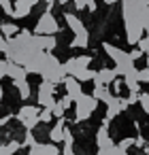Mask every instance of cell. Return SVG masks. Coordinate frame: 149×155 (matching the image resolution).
Masks as SVG:
<instances>
[{
	"label": "cell",
	"mask_w": 149,
	"mask_h": 155,
	"mask_svg": "<svg viewBox=\"0 0 149 155\" xmlns=\"http://www.w3.org/2000/svg\"><path fill=\"white\" fill-rule=\"evenodd\" d=\"M77 121H87L90 117H92V113L98 108V100L94 98V96H85V94H81L77 100Z\"/></svg>",
	"instance_id": "3"
},
{
	"label": "cell",
	"mask_w": 149,
	"mask_h": 155,
	"mask_svg": "<svg viewBox=\"0 0 149 155\" xmlns=\"http://www.w3.org/2000/svg\"><path fill=\"white\" fill-rule=\"evenodd\" d=\"M138 21H141L143 30H149V7H147V9H143V13L138 15Z\"/></svg>",
	"instance_id": "24"
},
{
	"label": "cell",
	"mask_w": 149,
	"mask_h": 155,
	"mask_svg": "<svg viewBox=\"0 0 149 155\" xmlns=\"http://www.w3.org/2000/svg\"><path fill=\"white\" fill-rule=\"evenodd\" d=\"M41 74H43V79L45 81H49V83H60L62 79H64V70H62V64L58 62V58L56 55H51V53H45V62H43V70H41Z\"/></svg>",
	"instance_id": "2"
},
{
	"label": "cell",
	"mask_w": 149,
	"mask_h": 155,
	"mask_svg": "<svg viewBox=\"0 0 149 155\" xmlns=\"http://www.w3.org/2000/svg\"><path fill=\"white\" fill-rule=\"evenodd\" d=\"M58 2H60V5H68V0H58Z\"/></svg>",
	"instance_id": "46"
},
{
	"label": "cell",
	"mask_w": 149,
	"mask_h": 155,
	"mask_svg": "<svg viewBox=\"0 0 149 155\" xmlns=\"http://www.w3.org/2000/svg\"><path fill=\"white\" fill-rule=\"evenodd\" d=\"M134 77H136V81H138V83H149V68L136 70V72H134Z\"/></svg>",
	"instance_id": "23"
},
{
	"label": "cell",
	"mask_w": 149,
	"mask_h": 155,
	"mask_svg": "<svg viewBox=\"0 0 149 155\" xmlns=\"http://www.w3.org/2000/svg\"><path fill=\"white\" fill-rule=\"evenodd\" d=\"M15 87L19 89V96H22L24 100L30 98V85L26 83V79H24V81H15Z\"/></svg>",
	"instance_id": "21"
},
{
	"label": "cell",
	"mask_w": 149,
	"mask_h": 155,
	"mask_svg": "<svg viewBox=\"0 0 149 155\" xmlns=\"http://www.w3.org/2000/svg\"><path fill=\"white\" fill-rule=\"evenodd\" d=\"M134 140H136V138H124V140H121L117 147H121V149H128V147H132V144H134Z\"/></svg>",
	"instance_id": "39"
},
{
	"label": "cell",
	"mask_w": 149,
	"mask_h": 155,
	"mask_svg": "<svg viewBox=\"0 0 149 155\" xmlns=\"http://www.w3.org/2000/svg\"><path fill=\"white\" fill-rule=\"evenodd\" d=\"M115 79H117L115 68H102V70H96V74H94L92 81H94L96 85H111Z\"/></svg>",
	"instance_id": "11"
},
{
	"label": "cell",
	"mask_w": 149,
	"mask_h": 155,
	"mask_svg": "<svg viewBox=\"0 0 149 155\" xmlns=\"http://www.w3.org/2000/svg\"><path fill=\"white\" fill-rule=\"evenodd\" d=\"M24 144H26V147H34V144H36V140H34V136H32L30 130L26 132V140H24Z\"/></svg>",
	"instance_id": "34"
},
{
	"label": "cell",
	"mask_w": 149,
	"mask_h": 155,
	"mask_svg": "<svg viewBox=\"0 0 149 155\" xmlns=\"http://www.w3.org/2000/svg\"><path fill=\"white\" fill-rule=\"evenodd\" d=\"M64 127H66V119H58V123H56V127L49 132V136H51V140L53 142H60L62 138H64Z\"/></svg>",
	"instance_id": "16"
},
{
	"label": "cell",
	"mask_w": 149,
	"mask_h": 155,
	"mask_svg": "<svg viewBox=\"0 0 149 155\" xmlns=\"http://www.w3.org/2000/svg\"><path fill=\"white\" fill-rule=\"evenodd\" d=\"M124 26H126V38H128V43L130 45H136L141 38H143V26H141V21H138V17H134V19H124Z\"/></svg>",
	"instance_id": "6"
},
{
	"label": "cell",
	"mask_w": 149,
	"mask_h": 155,
	"mask_svg": "<svg viewBox=\"0 0 149 155\" xmlns=\"http://www.w3.org/2000/svg\"><path fill=\"white\" fill-rule=\"evenodd\" d=\"M39 113H41V110H39L36 106H30V104H28V106H24V108L17 113V119H19V121H26V119L39 117Z\"/></svg>",
	"instance_id": "18"
},
{
	"label": "cell",
	"mask_w": 149,
	"mask_h": 155,
	"mask_svg": "<svg viewBox=\"0 0 149 155\" xmlns=\"http://www.w3.org/2000/svg\"><path fill=\"white\" fill-rule=\"evenodd\" d=\"M41 149H43L45 155H60V149H58L56 142H51V144H41Z\"/></svg>",
	"instance_id": "22"
},
{
	"label": "cell",
	"mask_w": 149,
	"mask_h": 155,
	"mask_svg": "<svg viewBox=\"0 0 149 155\" xmlns=\"http://www.w3.org/2000/svg\"><path fill=\"white\" fill-rule=\"evenodd\" d=\"M7 121H9V117H2V119H0V127H2V125H5Z\"/></svg>",
	"instance_id": "44"
},
{
	"label": "cell",
	"mask_w": 149,
	"mask_h": 155,
	"mask_svg": "<svg viewBox=\"0 0 149 155\" xmlns=\"http://www.w3.org/2000/svg\"><path fill=\"white\" fill-rule=\"evenodd\" d=\"M28 155H45L43 149H41V142H36L34 147H30V153H28Z\"/></svg>",
	"instance_id": "38"
},
{
	"label": "cell",
	"mask_w": 149,
	"mask_h": 155,
	"mask_svg": "<svg viewBox=\"0 0 149 155\" xmlns=\"http://www.w3.org/2000/svg\"><path fill=\"white\" fill-rule=\"evenodd\" d=\"M7 70H9V60H0V79L7 77Z\"/></svg>",
	"instance_id": "33"
},
{
	"label": "cell",
	"mask_w": 149,
	"mask_h": 155,
	"mask_svg": "<svg viewBox=\"0 0 149 155\" xmlns=\"http://www.w3.org/2000/svg\"><path fill=\"white\" fill-rule=\"evenodd\" d=\"M26 68L22 64H15V62H9V70H7V77H11L13 81H24L26 79Z\"/></svg>",
	"instance_id": "13"
},
{
	"label": "cell",
	"mask_w": 149,
	"mask_h": 155,
	"mask_svg": "<svg viewBox=\"0 0 149 155\" xmlns=\"http://www.w3.org/2000/svg\"><path fill=\"white\" fill-rule=\"evenodd\" d=\"M64 81V87H66V96H70L73 100H77L83 91H81V83L75 79V77H66V79H62Z\"/></svg>",
	"instance_id": "12"
},
{
	"label": "cell",
	"mask_w": 149,
	"mask_h": 155,
	"mask_svg": "<svg viewBox=\"0 0 149 155\" xmlns=\"http://www.w3.org/2000/svg\"><path fill=\"white\" fill-rule=\"evenodd\" d=\"M30 11H32V7L26 2V0H17V2H15V7H13V13H11V17L19 19V17H26Z\"/></svg>",
	"instance_id": "15"
},
{
	"label": "cell",
	"mask_w": 149,
	"mask_h": 155,
	"mask_svg": "<svg viewBox=\"0 0 149 155\" xmlns=\"http://www.w3.org/2000/svg\"><path fill=\"white\" fill-rule=\"evenodd\" d=\"M60 102H62V106H64V108H70V106H73V98H70V96H64Z\"/></svg>",
	"instance_id": "40"
},
{
	"label": "cell",
	"mask_w": 149,
	"mask_h": 155,
	"mask_svg": "<svg viewBox=\"0 0 149 155\" xmlns=\"http://www.w3.org/2000/svg\"><path fill=\"white\" fill-rule=\"evenodd\" d=\"M64 155H75V151H73V144H70V142H66V147H64Z\"/></svg>",
	"instance_id": "42"
},
{
	"label": "cell",
	"mask_w": 149,
	"mask_h": 155,
	"mask_svg": "<svg viewBox=\"0 0 149 155\" xmlns=\"http://www.w3.org/2000/svg\"><path fill=\"white\" fill-rule=\"evenodd\" d=\"M75 60H77L79 66H90V64H92V55H79V58H75Z\"/></svg>",
	"instance_id": "31"
},
{
	"label": "cell",
	"mask_w": 149,
	"mask_h": 155,
	"mask_svg": "<svg viewBox=\"0 0 149 155\" xmlns=\"http://www.w3.org/2000/svg\"><path fill=\"white\" fill-rule=\"evenodd\" d=\"M49 110H51V115H53V117H58V119H60V117L64 115V110H66V108L62 106V102H58V100H56V104H53Z\"/></svg>",
	"instance_id": "26"
},
{
	"label": "cell",
	"mask_w": 149,
	"mask_h": 155,
	"mask_svg": "<svg viewBox=\"0 0 149 155\" xmlns=\"http://www.w3.org/2000/svg\"><path fill=\"white\" fill-rule=\"evenodd\" d=\"M64 19H66L68 28L75 32V36H90V34H87V28L83 26V21H81L75 13H66V17H64Z\"/></svg>",
	"instance_id": "10"
},
{
	"label": "cell",
	"mask_w": 149,
	"mask_h": 155,
	"mask_svg": "<svg viewBox=\"0 0 149 155\" xmlns=\"http://www.w3.org/2000/svg\"><path fill=\"white\" fill-rule=\"evenodd\" d=\"M102 49H104L107 55L115 62V72H117V77H124L126 72H130V70L134 68V62L130 60V55H128L126 51H121L119 47H115V45H111V43H104Z\"/></svg>",
	"instance_id": "1"
},
{
	"label": "cell",
	"mask_w": 149,
	"mask_h": 155,
	"mask_svg": "<svg viewBox=\"0 0 149 155\" xmlns=\"http://www.w3.org/2000/svg\"><path fill=\"white\" fill-rule=\"evenodd\" d=\"M87 43H90V36H75L70 47H87Z\"/></svg>",
	"instance_id": "25"
},
{
	"label": "cell",
	"mask_w": 149,
	"mask_h": 155,
	"mask_svg": "<svg viewBox=\"0 0 149 155\" xmlns=\"http://www.w3.org/2000/svg\"><path fill=\"white\" fill-rule=\"evenodd\" d=\"M136 45H138V49H141L143 53H149V30H147V36H143Z\"/></svg>",
	"instance_id": "27"
},
{
	"label": "cell",
	"mask_w": 149,
	"mask_h": 155,
	"mask_svg": "<svg viewBox=\"0 0 149 155\" xmlns=\"http://www.w3.org/2000/svg\"><path fill=\"white\" fill-rule=\"evenodd\" d=\"M32 43L39 51H53L58 45L53 34H32Z\"/></svg>",
	"instance_id": "9"
},
{
	"label": "cell",
	"mask_w": 149,
	"mask_h": 155,
	"mask_svg": "<svg viewBox=\"0 0 149 155\" xmlns=\"http://www.w3.org/2000/svg\"><path fill=\"white\" fill-rule=\"evenodd\" d=\"M0 9H2L7 15L13 13V5H11V0H0Z\"/></svg>",
	"instance_id": "30"
},
{
	"label": "cell",
	"mask_w": 149,
	"mask_h": 155,
	"mask_svg": "<svg viewBox=\"0 0 149 155\" xmlns=\"http://www.w3.org/2000/svg\"><path fill=\"white\" fill-rule=\"evenodd\" d=\"M92 96H94V98H96L98 102H109V100L113 98V96H111V91H109V89H107L104 85H96V87H94V94H92Z\"/></svg>",
	"instance_id": "17"
},
{
	"label": "cell",
	"mask_w": 149,
	"mask_h": 155,
	"mask_svg": "<svg viewBox=\"0 0 149 155\" xmlns=\"http://www.w3.org/2000/svg\"><path fill=\"white\" fill-rule=\"evenodd\" d=\"M22 123H24L26 130H32V127H36V125L41 123V119H39V117H32V119H26V121H22Z\"/></svg>",
	"instance_id": "29"
},
{
	"label": "cell",
	"mask_w": 149,
	"mask_h": 155,
	"mask_svg": "<svg viewBox=\"0 0 149 155\" xmlns=\"http://www.w3.org/2000/svg\"><path fill=\"white\" fill-rule=\"evenodd\" d=\"M128 55H130V60H132V62H134V60H138V58H141V55H143V51H141V49H134V51H130V53H128Z\"/></svg>",
	"instance_id": "41"
},
{
	"label": "cell",
	"mask_w": 149,
	"mask_h": 155,
	"mask_svg": "<svg viewBox=\"0 0 149 155\" xmlns=\"http://www.w3.org/2000/svg\"><path fill=\"white\" fill-rule=\"evenodd\" d=\"M147 68H149V58H147Z\"/></svg>",
	"instance_id": "48"
},
{
	"label": "cell",
	"mask_w": 149,
	"mask_h": 155,
	"mask_svg": "<svg viewBox=\"0 0 149 155\" xmlns=\"http://www.w3.org/2000/svg\"><path fill=\"white\" fill-rule=\"evenodd\" d=\"M0 34H2L5 38H13V36L17 34V26H15V24H11V21H7V24L0 26Z\"/></svg>",
	"instance_id": "19"
},
{
	"label": "cell",
	"mask_w": 149,
	"mask_h": 155,
	"mask_svg": "<svg viewBox=\"0 0 149 155\" xmlns=\"http://www.w3.org/2000/svg\"><path fill=\"white\" fill-rule=\"evenodd\" d=\"M26 2H28V5H30V7H34V5H36V2H39V0H26Z\"/></svg>",
	"instance_id": "45"
},
{
	"label": "cell",
	"mask_w": 149,
	"mask_h": 155,
	"mask_svg": "<svg viewBox=\"0 0 149 155\" xmlns=\"http://www.w3.org/2000/svg\"><path fill=\"white\" fill-rule=\"evenodd\" d=\"M149 7V0H124L121 2V13L124 19H134L143 13V9Z\"/></svg>",
	"instance_id": "4"
},
{
	"label": "cell",
	"mask_w": 149,
	"mask_h": 155,
	"mask_svg": "<svg viewBox=\"0 0 149 155\" xmlns=\"http://www.w3.org/2000/svg\"><path fill=\"white\" fill-rule=\"evenodd\" d=\"M58 30H60V26H58V19L51 15V11H45L39 19L36 28H34L36 34H56Z\"/></svg>",
	"instance_id": "5"
},
{
	"label": "cell",
	"mask_w": 149,
	"mask_h": 155,
	"mask_svg": "<svg viewBox=\"0 0 149 155\" xmlns=\"http://www.w3.org/2000/svg\"><path fill=\"white\" fill-rule=\"evenodd\" d=\"M0 98H2V89H0Z\"/></svg>",
	"instance_id": "49"
},
{
	"label": "cell",
	"mask_w": 149,
	"mask_h": 155,
	"mask_svg": "<svg viewBox=\"0 0 149 155\" xmlns=\"http://www.w3.org/2000/svg\"><path fill=\"white\" fill-rule=\"evenodd\" d=\"M107 2H109V5H113V2H117V0H107Z\"/></svg>",
	"instance_id": "47"
},
{
	"label": "cell",
	"mask_w": 149,
	"mask_h": 155,
	"mask_svg": "<svg viewBox=\"0 0 149 155\" xmlns=\"http://www.w3.org/2000/svg\"><path fill=\"white\" fill-rule=\"evenodd\" d=\"M75 9L77 11H81V9L96 11V0H75Z\"/></svg>",
	"instance_id": "20"
},
{
	"label": "cell",
	"mask_w": 149,
	"mask_h": 155,
	"mask_svg": "<svg viewBox=\"0 0 149 155\" xmlns=\"http://www.w3.org/2000/svg\"><path fill=\"white\" fill-rule=\"evenodd\" d=\"M7 49H9V38L0 34V53H7Z\"/></svg>",
	"instance_id": "36"
},
{
	"label": "cell",
	"mask_w": 149,
	"mask_h": 155,
	"mask_svg": "<svg viewBox=\"0 0 149 155\" xmlns=\"http://www.w3.org/2000/svg\"><path fill=\"white\" fill-rule=\"evenodd\" d=\"M51 117H53V115H51V110H49V108H43V110L39 113V119H41V121H47V123H49V121H51Z\"/></svg>",
	"instance_id": "32"
},
{
	"label": "cell",
	"mask_w": 149,
	"mask_h": 155,
	"mask_svg": "<svg viewBox=\"0 0 149 155\" xmlns=\"http://www.w3.org/2000/svg\"><path fill=\"white\" fill-rule=\"evenodd\" d=\"M19 147H22V144H19V142H15V140H11V142H9V144H7V153H9V155H11V153H15V151H17V149H19Z\"/></svg>",
	"instance_id": "37"
},
{
	"label": "cell",
	"mask_w": 149,
	"mask_h": 155,
	"mask_svg": "<svg viewBox=\"0 0 149 155\" xmlns=\"http://www.w3.org/2000/svg\"><path fill=\"white\" fill-rule=\"evenodd\" d=\"M130 104H128V100L126 98H111L109 102H107V117H104V125H109V121L113 119V117H117L121 110H126Z\"/></svg>",
	"instance_id": "8"
},
{
	"label": "cell",
	"mask_w": 149,
	"mask_h": 155,
	"mask_svg": "<svg viewBox=\"0 0 149 155\" xmlns=\"http://www.w3.org/2000/svg\"><path fill=\"white\" fill-rule=\"evenodd\" d=\"M53 91H56V87H53V83H49V81H43V83L39 85V104H41L43 108H51V106L56 104Z\"/></svg>",
	"instance_id": "7"
},
{
	"label": "cell",
	"mask_w": 149,
	"mask_h": 155,
	"mask_svg": "<svg viewBox=\"0 0 149 155\" xmlns=\"http://www.w3.org/2000/svg\"><path fill=\"white\" fill-rule=\"evenodd\" d=\"M115 155H128V153H126V149H121V147H115Z\"/></svg>",
	"instance_id": "43"
},
{
	"label": "cell",
	"mask_w": 149,
	"mask_h": 155,
	"mask_svg": "<svg viewBox=\"0 0 149 155\" xmlns=\"http://www.w3.org/2000/svg\"><path fill=\"white\" fill-rule=\"evenodd\" d=\"M96 142H98V149L102 147H113V140H111V134H109V127L102 123V127L96 132Z\"/></svg>",
	"instance_id": "14"
},
{
	"label": "cell",
	"mask_w": 149,
	"mask_h": 155,
	"mask_svg": "<svg viewBox=\"0 0 149 155\" xmlns=\"http://www.w3.org/2000/svg\"><path fill=\"white\" fill-rule=\"evenodd\" d=\"M98 155H115V144H113V147H102V149H98Z\"/></svg>",
	"instance_id": "35"
},
{
	"label": "cell",
	"mask_w": 149,
	"mask_h": 155,
	"mask_svg": "<svg viewBox=\"0 0 149 155\" xmlns=\"http://www.w3.org/2000/svg\"><path fill=\"white\" fill-rule=\"evenodd\" d=\"M138 102H141L143 110L149 115V94H138Z\"/></svg>",
	"instance_id": "28"
}]
</instances>
